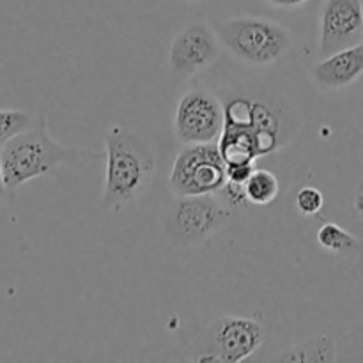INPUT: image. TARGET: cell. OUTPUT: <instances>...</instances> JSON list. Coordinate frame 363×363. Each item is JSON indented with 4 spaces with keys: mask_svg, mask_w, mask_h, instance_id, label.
Listing matches in <instances>:
<instances>
[{
    "mask_svg": "<svg viewBox=\"0 0 363 363\" xmlns=\"http://www.w3.org/2000/svg\"><path fill=\"white\" fill-rule=\"evenodd\" d=\"M105 158V152L69 147L50 135L45 117H39L30 130L23 131L0 149L4 181L9 191L25 183L57 172L60 167L84 169Z\"/></svg>",
    "mask_w": 363,
    "mask_h": 363,
    "instance_id": "1",
    "label": "cell"
},
{
    "mask_svg": "<svg viewBox=\"0 0 363 363\" xmlns=\"http://www.w3.org/2000/svg\"><path fill=\"white\" fill-rule=\"evenodd\" d=\"M156 156L138 135L116 124L105 131V184L98 202L101 211H123L151 186Z\"/></svg>",
    "mask_w": 363,
    "mask_h": 363,
    "instance_id": "2",
    "label": "cell"
},
{
    "mask_svg": "<svg viewBox=\"0 0 363 363\" xmlns=\"http://www.w3.org/2000/svg\"><path fill=\"white\" fill-rule=\"evenodd\" d=\"M222 48L248 66H269L293 45L291 32L275 20L240 16L213 25Z\"/></svg>",
    "mask_w": 363,
    "mask_h": 363,
    "instance_id": "3",
    "label": "cell"
},
{
    "mask_svg": "<svg viewBox=\"0 0 363 363\" xmlns=\"http://www.w3.org/2000/svg\"><path fill=\"white\" fill-rule=\"evenodd\" d=\"M227 183V163L218 144L184 145L169 174V188L176 197L218 195Z\"/></svg>",
    "mask_w": 363,
    "mask_h": 363,
    "instance_id": "4",
    "label": "cell"
},
{
    "mask_svg": "<svg viewBox=\"0 0 363 363\" xmlns=\"http://www.w3.org/2000/svg\"><path fill=\"white\" fill-rule=\"evenodd\" d=\"M230 218V208L218 195L176 197L165 218V230L179 247H194L222 229Z\"/></svg>",
    "mask_w": 363,
    "mask_h": 363,
    "instance_id": "5",
    "label": "cell"
},
{
    "mask_svg": "<svg viewBox=\"0 0 363 363\" xmlns=\"http://www.w3.org/2000/svg\"><path fill=\"white\" fill-rule=\"evenodd\" d=\"M225 126V106L213 92L191 89L177 101L174 135L181 145L216 144Z\"/></svg>",
    "mask_w": 363,
    "mask_h": 363,
    "instance_id": "6",
    "label": "cell"
},
{
    "mask_svg": "<svg viewBox=\"0 0 363 363\" xmlns=\"http://www.w3.org/2000/svg\"><path fill=\"white\" fill-rule=\"evenodd\" d=\"M264 337V328L255 319L238 315L220 318L209 328L208 351L199 357V362H243L262 346Z\"/></svg>",
    "mask_w": 363,
    "mask_h": 363,
    "instance_id": "7",
    "label": "cell"
},
{
    "mask_svg": "<svg viewBox=\"0 0 363 363\" xmlns=\"http://www.w3.org/2000/svg\"><path fill=\"white\" fill-rule=\"evenodd\" d=\"M222 45L215 28L195 21L174 38L169 48L170 74L176 80H188L216 62Z\"/></svg>",
    "mask_w": 363,
    "mask_h": 363,
    "instance_id": "8",
    "label": "cell"
},
{
    "mask_svg": "<svg viewBox=\"0 0 363 363\" xmlns=\"http://www.w3.org/2000/svg\"><path fill=\"white\" fill-rule=\"evenodd\" d=\"M363 41V0H325L319 16V57Z\"/></svg>",
    "mask_w": 363,
    "mask_h": 363,
    "instance_id": "9",
    "label": "cell"
},
{
    "mask_svg": "<svg viewBox=\"0 0 363 363\" xmlns=\"http://www.w3.org/2000/svg\"><path fill=\"white\" fill-rule=\"evenodd\" d=\"M255 137L261 156L279 151L282 145V124L273 108L259 99L234 98L225 105V126Z\"/></svg>",
    "mask_w": 363,
    "mask_h": 363,
    "instance_id": "10",
    "label": "cell"
},
{
    "mask_svg": "<svg viewBox=\"0 0 363 363\" xmlns=\"http://www.w3.org/2000/svg\"><path fill=\"white\" fill-rule=\"evenodd\" d=\"M363 74V41L319 59L311 78L323 91H339L354 84Z\"/></svg>",
    "mask_w": 363,
    "mask_h": 363,
    "instance_id": "11",
    "label": "cell"
},
{
    "mask_svg": "<svg viewBox=\"0 0 363 363\" xmlns=\"http://www.w3.org/2000/svg\"><path fill=\"white\" fill-rule=\"evenodd\" d=\"M280 362H333L335 360V342L330 335H315L296 346L289 347L279 357Z\"/></svg>",
    "mask_w": 363,
    "mask_h": 363,
    "instance_id": "12",
    "label": "cell"
},
{
    "mask_svg": "<svg viewBox=\"0 0 363 363\" xmlns=\"http://www.w3.org/2000/svg\"><path fill=\"white\" fill-rule=\"evenodd\" d=\"M280 183L279 177L266 169H255L250 179L245 184V194H247L248 204L254 206H268L279 197Z\"/></svg>",
    "mask_w": 363,
    "mask_h": 363,
    "instance_id": "13",
    "label": "cell"
},
{
    "mask_svg": "<svg viewBox=\"0 0 363 363\" xmlns=\"http://www.w3.org/2000/svg\"><path fill=\"white\" fill-rule=\"evenodd\" d=\"M315 238H318L319 247L325 248L326 252H332V254H344V252H350L358 247L357 238L333 222L323 223Z\"/></svg>",
    "mask_w": 363,
    "mask_h": 363,
    "instance_id": "14",
    "label": "cell"
},
{
    "mask_svg": "<svg viewBox=\"0 0 363 363\" xmlns=\"http://www.w3.org/2000/svg\"><path fill=\"white\" fill-rule=\"evenodd\" d=\"M30 112L20 108H0V149L23 131L34 126Z\"/></svg>",
    "mask_w": 363,
    "mask_h": 363,
    "instance_id": "15",
    "label": "cell"
},
{
    "mask_svg": "<svg viewBox=\"0 0 363 363\" xmlns=\"http://www.w3.org/2000/svg\"><path fill=\"white\" fill-rule=\"evenodd\" d=\"M294 204H296V209L303 216H314L318 215L323 209V206H325V195H323V191L319 190V188L303 186L296 194Z\"/></svg>",
    "mask_w": 363,
    "mask_h": 363,
    "instance_id": "16",
    "label": "cell"
},
{
    "mask_svg": "<svg viewBox=\"0 0 363 363\" xmlns=\"http://www.w3.org/2000/svg\"><path fill=\"white\" fill-rule=\"evenodd\" d=\"M255 170V163H227V181L236 184H247Z\"/></svg>",
    "mask_w": 363,
    "mask_h": 363,
    "instance_id": "17",
    "label": "cell"
},
{
    "mask_svg": "<svg viewBox=\"0 0 363 363\" xmlns=\"http://www.w3.org/2000/svg\"><path fill=\"white\" fill-rule=\"evenodd\" d=\"M264 2L275 9H298L311 0H264Z\"/></svg>",
    "mask_w": 363,
    "mask_h": 363,
    "instance_id": "18",
    "label": "cell"
},
{
    "mask_svg": "<svg viewBox=\"0 0 363 363\" xmlns=\"http://www.w3.org/2000/svg\"><path fill=\"white\" fill-rule=\"evenodd\" d=\"M354 209H357L358 216L363 220V181L358 184L357 188V194H354Z\"/></svg>",
    "mask_w": 363,
    "mask_h": 363,
    "instance_id": "19",
    "label": "cell"
},
{
    "mask_svg": "<svg viewBox=\"0 0 363 363\" xmlns=\"http://www.w3.org/2000/svg\"><path fill=\"white\" fill-rule=\"evenodd\" d=\"M7 186H6V181H4V170H2V162H0V201L7 195Z\"/></svg>",
    "mask_w": 363,
    "mask_h": 363,
    "instance_id": "20",
    "label": "cell"
},
{
    "mask_svg": "<svg viewBox=\"0 0 363 363\" xmlns=\"http://www.w3.org/2000/svg\"><path fill=\"white\" fill-rule=\"evenodd\" d=\"M184 2H199V0H184Z\"/></svg>",
    "mask_w": 363,
    "mask_h": 363,
    "instance_id": "21",
    "label": "cell"
}]
</instances>
